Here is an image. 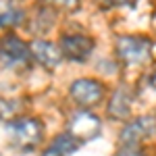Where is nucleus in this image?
Here are the masks:
<instances>
[{"instance_id":"obj_11","label":"nucleus","mask_w":156,"mask_h":156,"mask_svg":"<svg viewBox=\"0 0 156 156\" xmlns=\"http://www.w3.org/2000/svg\"><path fill=\"white\" fill-rule=\"evenodd\" d=\"M23 11L17 9L11 0H0V27H17L23 23Z\"/></svg>"},{"instance_id":"obj_10","label":"nucleus","mask_w":156,"mask_h":156,"mask_svg":"<svg viewBox=\"0 0 156 156\" xmlns=\"http://www.w3.org/2000/svg\"><path fill=\"white\" fill-rule=\"evenodd\" d=\"M77 148H79V144L73 140L71 135H69V133H62V135H56V137H54V142L44 150L42 156H69V154H73Z\"/></svg>"},{"instance_id":"obj_15","label":"nucleus","mask_w":156,"mask_h":156,"mask_svg":"<svg viewBox=\"0 0 156 156\" xmlns=\"http://www.w3.org/2000/svg\"><path fill=\"white\" fill-rule=\"evenodd\" d=\"M152 85H156V73H152Z\"/></svg>"},{"instance_id":"obj_7","label":"nucleus","mask_w":156,"mask_h":156,"mask_svg":"<svg viewBox=\"0 0 156 156\" xmlns=\"http://www.w3.org/2000/svg\"><path fill=\"white\" fill-rule=\"evenodd\" d=\"M94 40L90 36H81V34H71V36L60 37V54L62 58H69L73 62H85L90 58V54L94 52Z\"/></svg>"},{"instance_id":"obj_9","label":"nucleus","mask_w":156,"mask_h":156,"mask_svg":"<svg viewBox=\"0 0 156 156\" xmlns=\"http://www.w3.org/2000/svg\"><path fill=\"white\" fill-rule=\"evenodd\" d=\"M131 102H133V92L127 85H121L112 92V96L108 100L106 112L110 119L115 121H125L131 112Z\"/></svg>"},{"instance_id":"obj_8","label":"nucleus","mask_w":156,"mask_h":156,"mask_svg":"<svg viewBox=\"0 0 156 156\" xmlns=\"http://www.w3.org/2000/svg\"><path fill=\"white\" fill-rule=\"evenodd\" d=\"M29 54H31V58L37 60L42 67H46V69H54V67H58L60 60H62V54H60V50L56 44H52L48 40H34L31 44H29Z\"/></svg>"},{"instance_id":"obj_1","label":"nucleus","mask_w":156,"mask_h":156,"mask_svg":"<svg viewBox=\"0 0 156 156\" xmlns=\"http://www.w3.org/2000/svg\"><path fill=\"white\" fill-rule=\"evenodd\" d=\"M9 131H11L12 146L19 148V150H23V152L34 150L44 140V125H42V121L31 119V117H23V119L12 121Z\"/></svg>"},{"instance_id":"obj_13","label":"nucleus","mask_w":156,"mask_h":156,"mask_svg":"<svg viewBox=\"0 0 156 156\" xmlns=\"http://www.w3.org/2000/svg\"><path fill=\"white\" fill-rule=\"evenodd\" d=\"M102 9H115V6H127V4H133L135 0H96Z\"/></svg>"},{"instance_id":"obj_4","label":"nucleus","mask_w":156,"mask_h":156,"mask_svg":"<svg viewBox=\"0 0 156 156\" xmlns=\"http://www.w3.org/2000/svg\"><path fill=\"white\" fill-rule=\"evenodd\" d=\"M69 94H71V98L81 108H94L104 100L106 87H104L102 81H98V79L83 77V79L73 81L71 87H69Z\"/></svg>"},{"instance_id":"obj_12","label":"nucleus","mask_w":156,"mask_h":156,"mask_svg":"<svg viewBox=\"0 0 156 156\" xmlns=\"http://www.w3.org/2000/svg\"><path fill=\"white\" fill-rule=\"evenodd\" d=\"M46 6H56V9H62V11H77L81 0H42Z\"/></svg>"},{"instance_id":"obj_5","label":"nucleus","mask_w":156,"mask_h":156,"mask_svg":"<svg viewBox=\"0 0 156 156\" xmlns=\"http://www.w3.org/2000/svg\"><path fill=\"white\" fill-rule=\"evenodd\" d=\"M102 131V123L96 115L87 112V110H81L77 115H73L69 119V127H67V133L71 135L77 144L81 142H92L96 140Z\"/></svg>"},{"instance_id":"obj_3","label":"nucleus","mask_w":156,"mask_h":156,"mask_svg":"<svg viewBox=\"0 0 156 156\" xmlns=\"http://www.w3.org/2000/svg\"><path fill=\"white\" fill-rule=\"evenodd\" d=\"M31 62L29 44L21 42L17 36H2L0 37V65L9 69H25Z\"/></svg>"},{"instance_id":"obj_14","label":"nucleus","mask_w":156,"mask_h":156,"mask_svg":"<svg viewBox=\"0 0 156 156\" xmlns=\"http://www.w3.org/2000/svg\"><path fill=\"white\" fill-rule=\"evenodd\" d=\"M117 156H146L140 146H123Z\"/></svg>"},{"instance_id":"obj_6","label":"nucleus","mask_w":156,"mask_h":156,"mask_svg":"<svg viewBox=\"0 0 156 156\" xmlns=\"http://www.w3.org/2000/svg\"><path fill=\"white\" fill-rule=\"evenodd\" d=\"M154 133H156V117L142 115V117H137L135 121L127 123L123 127L119 140H121V146H140L148 137H152Z\"/></svg>"},{"instance_id":"obj_2","label":"nucleus","mask_w":156,"mask_h":156,"mask_svg":"<svg viewBox=\"0 0 156 156\" xmlns=\"http://www.w3.org/2000/svg\"><path fill=\"white\" fill-rule=\"evenodd\" d=\"M152 48H154L152 40L144 36H121L117 37V44H115L119 60H123L129 67L144 65L146 60H150Z\"/></svg>"}]
</instances>
